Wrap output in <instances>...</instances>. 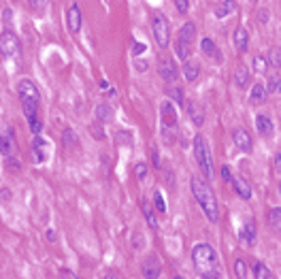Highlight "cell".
Returning <instances> with one entry per match:
<instances>
[{"mask_svg":"<svg viewBox=\"0 0 281 279\" xmlns=\"http://www.w3.org/2000/svg\"><path fill=\"white\" fill-rule=\"evenodd\" d=\"M107 279H119V277L115 275V273H109V275H107Z\"/></svg>","mask_w":281,"mask_h":279,"instance_id":"cell-47","label":"cell"},{"mask_svg":"<svg viewBox=\"0 0 281 279\" xmlns=\"http://www.w3.org/2000/svg\"><path fill=\"white\" fill-rule=\"evenodd\" d=\"M64 143H68V145H77V143H79V139L73 134V130H70V128H66V130H64Z\"/></svg>","mask_w":281,"mask_h":279,"instance_id":"cell-35","label":"cell"},{"mask_svg":"<svg viewBox=\"0 0 281 279\" xmlns=\"http://www.w3.org/2000/svg\"><path fill=\"white\" fill-rule=\"evenodd\" d=\"M200 279H222V277H220V273H211V275H203Z\"/></svg>","mask_w":281,"mask_h":279,"instance_id":"cell-44","label":"cell"},{"mask_svg":"<svg viewBox=\"0 0 281 279\" xmlns=\"http://www.w3.org/2000/svg\"><path fill=\"white\" fill-rule=\"evenodd\" d=\"M175 9H177L179 13H187V9H190V2H187V0H177V2H175Z\"/></svg>","mask_w":281,"mask_h":279,"instance_id":"cell-38","label":"cell"},{"mask_svg":"<svg viewBox=\"0 0 281 279\" xmlns=\"http://www.w3.org/2000/svg\"><path fill=\"white\" fill-rule=\"evenodd\" d=\"M269 222H271V226L275 228V232L281 230V209H279V207H275V209L269 213Z\"/></svg>","mask_w":281,"mask_h":279,"instance_id":"cell-29","label":"cell"},{"mask_svg":"<svg viewBox=\"0 0 281 279\" xmlns=\"http://www.w3.org/2000/svg\"><path fill=\"white\" fill-rule=\"evenodd\" d=\"M141 209H143V216H145L147 224H149L151 228H158V220H156L154 211H151V207L147 205V200H145V198H141Z\"/></svg>","mask_w":281,"mask_h":279,"instance_id":"cell-22","label":"cell"},{"mask_svg":"<svg viewBox=\"0 0 281 279\" xmlns=\"http://www.w3.org/2000/svg\"><path fill=\"white\" fill-rule=\"evenodd\" d=\"M264 98H266L264 85H262V83H256L254 88H251V103H254V105H260Z\"/></svg>","mask_w":281,"mask_h":279,"instance_id":"cell-23","label":"cell"},{"mask_svg":"<svg viewBox=\"0 0 281 279\" xmlns=\"http://www.w3.org/2000/svg\"><path fill=\"white\" fill-rule=\"evenodd\" d=\"M241 241L245 243V245H254V241H256V224H254V222H249V224L243 226Z\"/></svg>","mask_w":281,"mask_h":279,"instance_id":"cell-20","label":"cell"},{"mask_svg":"<svg viewBox=\"0 0 281 279\" xmlns=\"http://www.w3.org/2000/svg\"><path fill=\"white\" fill-rule=\"evenodd\" d=\"M160 113H162V126L164 128H175L177 126V113H175V107L169 100H164L162 107H160Z\"/></svg>","mask_w":281,"mask_h":279,"instance_id":"cell-10","label":"cell"},{"mask_svg":"<svg viewBox=\"0 0 281 279\" xmlns=\"http://www.w3.org/2000/svg\"><path fill=\"white\" fill-rule=\"evenodd\" d=\"M4 21H6V24L11 21V13H9V9H4Z\"/></svg>","mask_w":281,"mask_h":279,"instance_id":"cell-45","label":"cell"},{"mask_svg":"<svg viewBox=\"0 0 281 279\" xmlns=\"http://www.w3.org/2000/svg\"><path fill=\"white\" fill-rule=\"evenodd\" d=\"M147 49V45H143V43H134V47H132V56H139L143 54Z\"/></svg>","mask_w":281,"mask_h":279,"instance_id":"cell-41","label":"cell"},{"mask_svg":"<svg viewBox=\"0 0 281 279\" xmlns=\"http://www.w3.org/2000/svg\"><path fill=\"white\" fill-rule=\"evenodd\" d=\"M198 75H200V66H198V62L196 60H185L183 64V77L187 81H196L198 79Z\"/></svg>","mask_w":281,"mask_h":279,"instance_id":"cell-17","label":"cell"},{"mask_svg":"<svg viewBox=\"0 0 281 279\" xmlns=\"http://www.w3.org/2000/svg\"><path fill=\"white\" fill-rule=\"evenodd\" d=\"M194 37H196V28H194L192 21H187V24L181 26V30H179L177 41L185 43V45H192V43H194Z\"/></svg>","mask_w":281,"mask_h":279,"instance_id":"cell-16","label":"cell"},{"mask_svg":"<svg viewBox=\"0 0 281 279\" xmlns=\"http://www.w3.org/2000/svg\"><path fill=\"white\" fill-rule=\"evenodd\" d=\"M234 269H236V275H239V279H245V271H247V267H245V260H236L234 262Z\"/></svg>","mask_w":281,"mask_h":279,"instance_id":"cell-36","label":"cell"},{"mask_svg":"<svg viewBox=\"0 0 281 279\" xmlns=\"http://www.w3.org/2000/svg\"><path fill=\"white\" fill-rule=\"evenodd\" d=\"M266 90V94H275V92L279 90V77H271V81H269V88H264Z\"/></svg>","mask_w":281,"mask_h":279,"instance_id":"cell-33","label":"cell"},{"mask_svg":"<svg viewBox=\"0 0 281 279\" xmlns=\"http://www.w3.org/2000/svg\"><path fill=\"white\" fill-rule=\"evenodd\" d=\"M192 262L196 267V273L203 275H211V273H220L218 271V254L209 243H196L192 249Z\"/></svg>","mask_w":281,"mask_h":279,"instance_id":"cell-3","label":"cell"},{"mask_svg":"<svg viewBox=\"0 0 281 279\" xmlns=\"http://www.w3.org/2000/svg\"><path fill=\"white\" fill-rule=\"evenodd\" d=\"M192 194L196 198V203L200 205V209L205 211V216L209 222H218L220 220V211H218V198H215L213 190L209 185L198 179V177H192Z\"/></svg>","mask_w":281,"mask_h":279,"instance_id":"cell-1","label":"cell"},{"mask_svg":"<svg viewBox=\"0 0 281 279\" xmlns=\"http://www.w3.org/2000/svg\"><path fill=\"white\" fill-rule=\"evenodd\" d=\"M230 11H234V2H218L213 6L215 17H226Z\"/></svg>","mask_w":281,"mask_h":279,"instance_id":"cell-25","label":"cell"},{"mask_svg":"<svg viewBox=\"0 0 281 279\" xmlns=\"http://www.w3.org/2000/svg\"><path fill=\"white\" fill-rule=\"evenodd\" d=\"M15 152V132L13 128H0V154L4 158H11Z\"/></svg>","mask_w":281,"mask_h":279,"instance_id":"cell-7","label":"cell"},{"mask_svg":"<svg viewBox=\"0 0 281 279\" xmlns=\"http://www.w3.org/2000/svg\"><path fill=\"white\" fill-rule=\"evenodd\" d=\"M232 141L234 145L241 149V152H251V145H254V141H251L249 132L243 130V128H236V130L232 132Z\"/></svg>","mask_w":281,"mask_h":279,"instance_id":"cell-11","label":"cell"},{"mask_svg":"<svg viewBox=\"0 0 281 279\" xmlns=\"http://www.w3.org/2000/svg\"><path fill=\"white\" fill-rule=\"evenodd\" d=\"M234 45L239 52H247V45H249V32L245 28H236L234 30Z\"/></svg>","mask_w":281,"mask_h":279,"instance_id":"cell-18","label":"cell"},{"mask_svg":"<svg viewBox=\"0 0 281 279\" xmlns=\"http://www.w3.org/2000/svg\"><path fill=\"white\" fill-rule=\"evenodd\" d=\"M200 49H203L205 56H209V58L215 60V62H222V60H224V56H222L218 43H215L213 39H203V41H200Z\"/></svg>","mask_w":281,"mask_h":279,"instance_id":"cell-12","label":"cell"},{"mask_svg":"<svg viewBox=\"0 0 281 279\" xmlns=\"http://www.w3.org/2000/svg\"><path fill=\"white\" fill-rule=\"evenodd\" d=\"M47 237H49V241H54V239H56V234H54V230H47Z\"/></svg>","mask_w":281,"mask_h":279,"instance_id":"cell-46","label":"cell"},{"mask_svg":"<svg viewBox=\"0 0 281 279\" xmlns=\"http://www.w3.org/2000/svg\"><path fill=\"white\" fill-rule=\"evenodd\" d=\"M147 173H149V168H147L145 162H136L134 164V175H136V179H139V181H145Z\"/></svg>","mask_w":281,"mask_h":279,"instance_id":"cell-30","label":"cell"},{"mask_svg":"<svg viewBox=\"0 0 281 279\" xmlns=\"http://www.w3.org/2000/svg\"><path fill=\"white\" fill-rule=\"evenodd\" d=\"M158 73H160V77L167 83H175L177 77H179V70L175 66V62H172L170 58H162L160 64H158Z\"/></svg>","mask_w":281,"mask_h":279,"instance_id":"cell-8","label":"cell"},{"mask_svg":"<svg viewBox=\"0 0 281 279\" xmlns=\"http://www.w3.org/2000/svg\"><path fill=\"white\" fill-rule=\"evenodd\" d=\"M269 62H271L275 68L281 64V62H279V49H277V47H275V49H271V60H269Z\"/></svg>","mask_w":281,"mask_h":279,"instance_id":"cell-39","label":"cell"},{"mask_svg":"<svg viewBox=\"0 0 281 279\" xmlns=\"http://www.w3.org/2000/svg\"><path fill=\"white\" fill-rule=\"evenodd\" d=\"M222 179H224V181H232V175H230V168L228 167L222 168Z\"/></svg>","mask_w":281,"mask_h":279,"instance_id":"cell-42","label":"cell"},{"mask_svg":"<svg viewBox=\"0 0 281 279\" xmlns=\"http://www.w3.org/2000/svg\"><path fill=\"white\" fill-rule=\"evenodd\" d=\"M256 128L260 134H266V137H271L273 130H275V124H273V119L266 115V113H260V115L256 117Z\"/></svg>","mask_w":281,"mask_h":279,"instance_id":"cell-14","label":"cell"},{"mask_svg":"<svg viewBox=\"0 0 281 279\" xmlns=\"http://www.w3.org/2000/svg\"><path fill=\"white\" fill-rule=\"evenodd\" d=\"M172 279H183V277H181V275H175V277H172Z\"/></svg>","mask_w":281,"mask_h":279,"instance_id":"cell-48","label":"cell"},{"mask_svg":"<svg viewBox=\"0 0 281 279\" xmlns=\"http://www.w3.org/2000/svg\"><path fill=\"white\" fill-rule=\"evenodd\" d=\"M0 54L6 56V58H13V56L19 54V39L11 30L0 34Z\"/></svg>","mask_w":281,"mask_h":279,"instance_id":"cell-6","label":"cell"},{"mask_svg":"<svg viewBox=\"0 0 281 279\" xmlns=\"http://www.w3.org/2000/svg\"><path fill=\"white\" fill-rule=\"evenodd\" d=\"M96 117H98L100 121H109V119L113 117V115H111V107L105 105V103L96 105Z\"/></svg>","mask_w":281,"mask_h":279,"instance_id":"cell-28","label":"cell"},{"mask_svg":"<svg viewBox=\"0 0 281 279\" xmlns=\"http://www.w3.org/2000/svg\"><path fill=\"white\" fill-rule=\"evenodd\" d=\"M17 96L21 103V109H24L26 119H32L39 115V105H41V94L39 88L32 79H21L17 83Z\"/></svg>","mask_w":281,"mask_h":279,"instance_id":"cell-2","label":"cell"},{"mask_svg":"<svg viewBox=\"0 0 281 279\" xmlns=\"http://www.w3.org/2000/svg\"><path fill=\"white\" fill-rule=\"evenodd\" d=\"M187 111H190V117L196 126H203L205 124V115H203V109L200 107H196V103H190L187 105Z\"/></svg>","mask_w":281,"mask_h":279,"instance_id":"cell-21","label":"cell"},{"mask_svg":"<svg viewBox=\"0 0 281 279\" xmlns=\"http://www.w3.org/2000/svg\"><path fill=\"white\" fill-rule=\"evenodd\" d=\"M232 183H234V190H236V194H239L243 200H249L251 196H254V190H251V185H249V181H245L243 177H234L232 179Z\"/></svg>","mask_w":281,"mask_h":279,"instance_id":"cell-15","label":"cell"},{"mask_svg":"<svg viewBox=\"0 0 281 279\" xmlns=\"http://www.w3.org/2000/svg\"><path fill=\"white\" fill-rule=\"evenodd\" d=\"M66 24H68V30L70 32H79L81 28V9L79 4H70L68 11H66Z\"/></svg>","mask_w":281,"mask_h":279,"instance_id":"cell-13","label":"cell"},{"mask_svg":"<svg viewBox=\"0 0 281 279\" xmlns=\"http://www.w3.org/2000/svg\"><path fill=\"white\" fill-rule=\"evenodd\" d=\"M254 68L258 70V73H266V70H269V60H264L262 56H256L254 58Z\"/></svg>","mask_w":281,"mask_h":279,"instance_id":"cell-31","label":"cell"},{"mask_svg":"<svg viewBox=\"0 0 281 279\" xmlns=\"http://www.w3.org/2000/svg\"><path fill=\"white\" fill-rule=\"evenodd\" d=\"M167 94H170L172 98L177 100V103H183V90H181V88H169Z\"/></svg>","mask_w":281,"mask_h":279,"instance_id":"cell-34","label":"cell"},{"mask_svg":"<svg viewBox=\"0 0 281 279\" xmlns=\"http://www.w3.org/2000/svg\"><path fill=\"white\" fill-rule=\"evenodd\" d=\"M90 132H92L94 139H105V132H103V128H100L98 124H92L90 126Z\"/></svg>","mask_w":281,"mask_h":279,"instance_id":"cell-37","label":"cell"},{"mask_svg":"<svg viewBox=\"0 0 281 279\" xmlns=\"http://www.w3.org/2000/svg\"><path fill=\"white\" fill-rule=\"evenodd\" d=\"M154 203H156V209H158V211H160V213H167V203H164L160 190H158L156 194H154Z\"/></svg>","mask_w":281,"mask_h":279,"instance_id":"cell-32","label":"cell"},{"mask_svg":"<svg viewBox=\"0 0 281 279\" xmlns=\"http://www.w3.org/2000/svg\"><path fill=\"white\" fill-rule=\"evenodd\" d=\"M151 28H154V39L162 49L169 47L170 43V21L162 15V13H154V21H151Z\"/></svg>","mask_w":281,"mask_h":279,"instance_id":"cell-5","label":"cell"},{"mask_svg":"<svg viewBox=\"0 0 281 279\" xmlns=\"http://www.w3.org/2000/svg\"><path fill=\"white\" fill-rule=\"evenodd\" d=\"M143 277L145 279H158L160 277V271H162V267H160V260H158V256H154V254H149L147 256V260L143 262Z\"/></svg>","mask_w":281,"mask_h":279,"instance_id":"cell-9","label":"cell"},{"mask_svg":"<svg viewBox=\"0 0 281 279\" xmlns=\"http://www.w3.org/2000/svg\"><path fill=\"white\" fill-rule=\"evenodd\" d=\"M175 56L179 60H190V45L181 41H175Z\"/></svg>","mask_w":281,"mask_h":279,"instance_id":"cell-27","label":"cell"},{"mask_svg":"<svg viewBox=\"0 0 281 279\" xmlns=\"http://www.w3.org/2000/svg\"><path fill=\"white\" fill-rule=\"evenodd\" d=\"M194 145V158H196V164L200 167V170H203V175L207 177V179H211L213 177V168H211V152H209V145L207 141L203 139V134H196L192 141Z\"/></svg>","mask_w":281,"mask_h":279,"instance_id":"cell-4","label":"cell"},{"mask_svg":"<svg viewBox=\"0 0 281 279\" xmlns=\"http://www.w3.org/2000/svg\"><path fill=\"white\" fill-rule=\"evenodd\" d=\"M32 149H34V156H37V160L39 162H45L47 160V141L43 139V137H37L32 143Z\"/></svg>","mask_w":281,"mask_h":279,"instance_id":"cell-19","label":"cell"},{"mask_svg":"<svg viewBox=\"0 0 281 279\" xmlns=\"http://www.w3.org/2000/svg\"><path fill=\"white\" fill-rule=\"evenodd\" d=\"M154 164L156 167H160V156H158V149L154 147Z\"/></svg>","mask_w":281,"mask_h":279,"instance_id":"cell-43","label":"cell"},{"mask_svg":"<svg viewBox=\"0 0 281 279\" xmlns=\"http://www.w3.org/2000/svg\"><path fill=\"white\" fill-rule=\"evenodd\" d=\"M234 79H236V85H239V88H245V85H247V81H249V68L241 64V66L236 68Z\"/></svg>","mask_w":281,"mask_h":279,"instance_id":"cell-24","label":"cell"},{"mask_svg":"<svg viewBox=\"0 0 281 279\" xmlns=\"http://www.w3.org/2000/svg\"><path fill=\"white\" fill-rule=\"evenodd\" d=\"M60 277H62V279H79V275L73 273L70 269H62V271H60Z\"/></svg>","mask_w":281,"mask_h":279,"instance_id":"cell-40","label":"cell"},{"mask_svg":"<svg viewBox=\"0 0 281 279\" xmlns=\"http://www.w3.org/2000/svg\"><path fill=\"white\" fill-rule=\"evenodd\" d=\"M254 275H256V279H273L271 269L266 267V264H262V262L254 264Z\"/></svg>","mask_w":281,"mask_h":279,"instance_id":"cell-26","label":"cell"}]
</instances>
